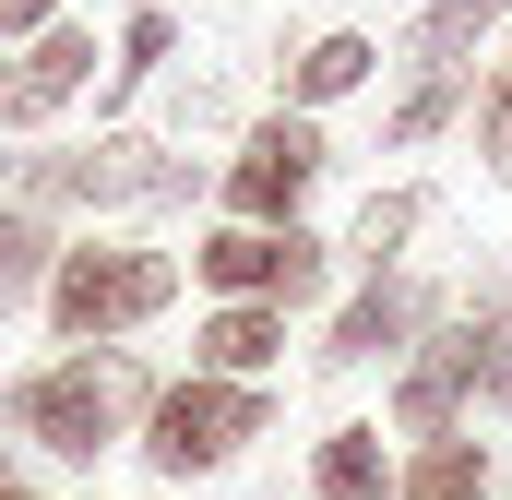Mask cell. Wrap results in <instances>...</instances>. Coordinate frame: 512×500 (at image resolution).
Returning <instances> with one entry per match:
<instances>
[{
  "label": "cell",
  "mask_w": 512,
  "mask_h": 500,
  "mask_svg": "<svg viewBox=\"0 0 512 500\" xmlns=\"http://www.w3.org/2000/svg\"><path fill=\"white\" fill-rule=\"evenodd\" d=\"M489 12H512V0H429L417 36H405V60H417V72H465V36H477Z\"/></svg>",
  "instance_id": "cell-17"
},
{
  "label": "cell",
  "mask_w": 512,
  "mask_h": 500,
  "mask_svg": "<svg viewBox=\"0 0 512 500\" xmlns=\"http://www.w3.org/2000/svg\"><path fill=\"white\" fill-rule=\"evenodd\" d=\"M0 36H12V48H36V36H60V0H0Z\"/></svg>",
  "instance_id": "cell-20"
},
{
  "label": "cell",
  "mask_w": 512,
  "mask_h": 500,
  "mask_svg": "<svg viewBox=\"0 0 512 500\" xmlns=\"http://www.w3.org/2000/svg\"><path fill=\"white\" fill-rule=\"evenodd\" d=\"M453 358H465V393L512 405V298H465V322H453Z\"/></svg>",
  "instance_id": "cell-12"
},
{
  "label": "cell",
  "mask_w": 512,
  "mask_h": 500,
  "mask_svg": "<svg viewBox=\"0 0 512 500\" xmlns=\"http://www.w3.org/2000/svg\"><path fill=\"white\" fill-rule=\"evenodd\" d=\"M84 84H96V36H84V24H60V36H36V48H12V60H0V131L60 120Z\"/></svg>",
  "instance_id": "cell-7"
},
{
  "label": "cell",
  "mask_w": 512,
  "mask_h": 500,
  "mask_svg": "<svg viewBox=\"0 0 512 500\" xmlns=\"http://www.w3.org/2000/svg\"><path fill=\"white\" fill-rule=\"evenodd\" d=\"M393 417H405V441H441L453 417H465V358H453V334L405 370V393H393Z\"/></svg>",
  "instance_id": "cell-13"
},
{
  "label": "cell",
  "mask_w": 512,
  "mask_h": 500,
  "mask_svg": "<svg viewBox=\"0 0 512 500\" xmlns=\"http://www.w3.org/2000/svg\"><path fill=\"white\" fill-rule=\"evenodd\" d=\"M370 72H382V48H370V36H310V48H298V72H286V96H298V120H310V108L358 96Z\"/></svg>",
  "instance_id": "cell-11"
},
{
  "label": "cell",
  "mask_w": 512,
  "mask_h": 500,
  "mask_svg": "<svg viewBox=\"0 0 512 500\" xmlns=\"http://www.w3.org/2000/svg\"><path fill=\"white\" fill-rule=\"evenodd\" d=\"M393 500H489V441H477V429L417 441V465L393 477Z\"/></svg>",
  "instance_id": "cell-10"
},
{
  "label": "cell",
  "mask_w": 512,
  "mask_h": 500,
  "mask_svg": "<svg viewBox=\"0 0 512 500\" xmlns=\"http://www.w3.org/2000/svg\"><path fill=\"white\" fill-rule=\"evenodd\" d=\"M191 274L215 286V310H298L310 286H322V239H298V227H215V239H191Z\"/></svg>",
  "instance_id": "cell-5"
},
{
  "label": "cell",
  "mask_w": 512,
  "mask_h": 500,
  "mask_svg": "<svg viewBox=\"0 0 512 500\" xmlns=\"http://www.w3.org/2000/svg\"><path fill=\"white\" fill-rule=\"evenodd\" d=\"M310 500H393V465H382V429H334L310 453Z\"/></svg>",
  "instance_id": "cell-14"
},
{
  "label": "cell",
  "mask_w": 512,
  "mask_h": 500,
  "mask_svg": "<svg viewBox=\"0 0 512 500\" xmlns=\"http://www.w3.org/2000/svg\"><path fill=\"white\" fill-rule=\"evenodd\" d=\"M417 322H429V286H405V274L358 286V298L334 310V334H322V370H370V358H393Z\"/></svg>",
  "instance_id": "cell-8"
},
{
  "label": "cell",
  "mask_w": 512,
  "mask_h": 500,
  "mask_svg": "<svg viewBox=\"0 0 512 500\" xmlns=\"http://www.w3.org/2000/svg\"><path fill=\"white\" fill-rule=\"evenodd\" d=\"M489 167H512V72L489 84Z\"/></svg>",
  "instance_id": "cell-21"
},
{
  "label": "cell",
  "mask_w": 512,
  "mask_h": 500,
  "mask_svg": "<svg viewBox=\"0 0 512 500\" xmlns=\"http://www.w3.org/2000/svg\"><path fill=\"white\" fill-rule=\"evenodd\" d=\"M155 393L167 381L120 358V346H84V358H48V370H24L0 393V417L36 441V453H60V465H96L108 441H120V417H155Z\"/></svg>",
  "instance_id": "cell-1"
},
{
  "label": "cell",
  "mask_w": 512,
  "mask_h": 500,
  "mask_svg": "<svg viewBox=\"0 0 512 500\" xmlns=\"http://www.w3.org/2000/svg\"><path fill=\"white\" fill-rule=\"evenodd\" d=\"M191 167L143 131H96L60 155H24V215H131V203H179Z\"/></svg>",
  "instance_id": "cell-2"
},
{
  "label": "cell",
  "mask_w": 512,
  "mask_h": 500,
  "mask_svg": "<svg viewBox=\"0 0 512 500\" xmlns=\"http://www.w3.org/2000/svg\"><path fill=\"white\" fill-rule=\"evenodd\" d=\"M310 179H322V131L298 120H262L239 155H227V227H298V203H310Z\"/></svg>",
  "instance_id": "cell-6"
},
{
  "label": "cell",
  "mask_w": 512,
  "mask_h": 500,
  "mask_svg": "<svg viewBox=\"0 0 512 500\" xmlns=\"http://www.w3.org/2000/svg\"><path fill=\"white\" fill-rule=\"evenodd\" d=\"M48 274H60V239H48V215H24V203H0V310H24V298H48Z\"/></svg>",
  "instance_id": "cell-16"
},
{
  "label": "cell",
  "mask_w": 512,
  "mask_h": 500,
  "mask_svg": "<svg viewBox=\"0 0 512 500\" xmlns=\"http://www.w3.org/2000/svg\"><path fill=\"white\" fill-rule=\"evenodd\" d=\"M274 429V405H262V381H167L155 393V417H143V465L155 477H215V465H239V441Z\"/></svg>",
  "instance_id": "cell-4"
},
{
  "label": "cell",
  "mask_w": 512,
  "mask_h": 500,
  "mask_svg": "<svg viewBox=\"0 0 512 500\" xmlns=\"http://www.w3.org/2000/svg\"><path fill=\"white\" fill-rule=\"evenodd\" d=\"M417 227H429V191H370V203H358V227H346V262L382 286V274H393V250L417 239Z\"/></svg>",
  "instance_id": "cell-15"
},
{
  "label": "cell",
  "mask_w": 512,
  "mask_h": 500,
  "mask_svg": "<svg viewBox=\"0 0 512 500\" xmlns=\"http://www.w3.org/2000/svg\"><path fill=\"white\" fill-rule=\"evenodd\" d=\"M167 48H179V12H167V0H131V12H120V60H108L120 96H143V84L167 72Z\"/></svg>",
  "instance_id": "cell-18"
},
{
  "label": "cell",
  "mask_w": 512,
  "mask_h": 500,
  "mask_svg": "<svg viewBox=\"0 0 512 500\" xmlns=\"http://www.w3.org/2000/svg\"><path fill=\"white\" fill-rule=\"evenodd\" d=\"M191 358H203V381H262L274 358H286V310H262V298L215 310V322L191 334Z\"/></svg>",
  "instance_id": "cell-9"
},
{
  "label": "cell",
  "mask_w": 512,
  "mask_h": 500,
  "mask_svg": "<svg viewBox=\"0 0 512 500\" xmlns=\"http://www.w3.org/2000/svg\"><path fill=\"white\" fill-rule=\"evenodd\" d=\"M453 108H465V72H417V96L393 108V143H429V131L453 120Z\"/></svg>",
  "instance_id": "cell-19"
},
{
  "label": "cell",
  "mask_w": 512,
  "mask_h": 500,
  "mask_svg": "<svg viewBox=\"0 0 512 500\" xmlns=\"http://www.w3.org/2000/svg\"><path fill=\"white\" fill-rule=\"evenodd\" d=\"M0 500H36V489H0Z\"/></svg>",
  "instance_id": "cell-22"
},
{
  "label": "cell",
  "mask_w": 512,
  "mask_h": 500,
  "mask_svg": "<svg viewBox=\"0 0 512 500\" xmlns=\"http://www.w3.org/2000/svg\"><path fill=\"white\" fill-rule=\"evenodd\" d=\"M179 298V262L167 250H60V274H48V322H60V346H108V334H143L155 310Z\"/></svg>",
  "instance_id": "cell-3"
}]
</instances>
